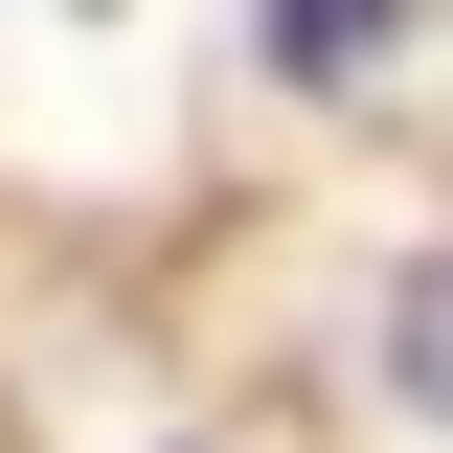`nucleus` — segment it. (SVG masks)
I'll return each instance as SVG.
<instances>
[{
    "label": "nucleus",
    "instance_id": "f257e3e1",
    "mask_svg": "<svg viewBox=\"0 0 453 453\" xmlns=\"http://www.w3.org/2000/svg\"><path fill=\"white\" fill-rule=\"evenodd\" d=\"M386 46H408V0H273V68L295 91H363Z\"/></svg>",
    "mask_w": 453,
    "mask_h": 453
},
{
    "label": "nucleus",
    "instance_id": "f03ea898",
    "mask_svg": "<svg viewBox=\"0 0 453 453\" xmlns=\"http://www.w3.org/2000/svg\"><path fill=\"white\" fill-rule=\"evenodd\" d=\"M386 408H431V431H453V250L386 295Z\"/></svg>",
    "mask_w": 453,
    "mask_h": 453
}]
</instances>
